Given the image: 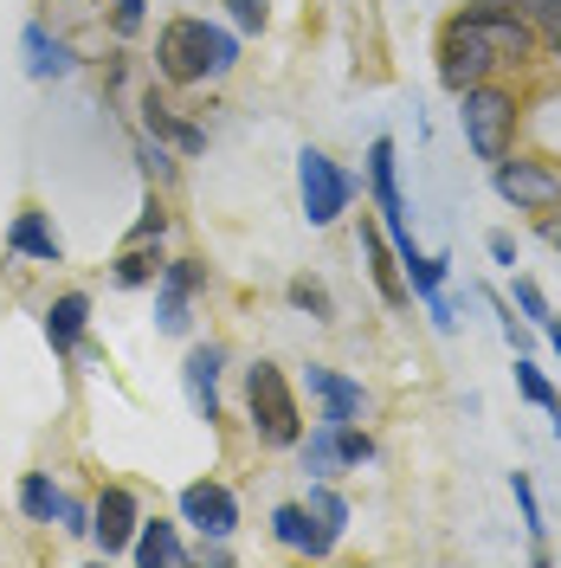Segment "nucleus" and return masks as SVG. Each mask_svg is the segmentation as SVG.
I'll use <instances>...</instances> for the list:
<instances>
[{
	"instance_id": "f257e3e1",
	"label": "nucleus",
	"mask_w": 561,
	"mask_h": 568,
	"mask_svg": "<svg viewBox=\"0 0 561 568\" xmlns=\"http://www.w3.org/2000/svg\"><path fill=\"white\" fill-rule=\"evenodd\" d=\"M233 65H239V39L226 27H207L201 13H181L155 33V71L169 84H201V78H220Z\"/></svg>"
},
{
	"instance_id": "f03ea898",
	"label": "nucleus",
	"mask_w": 561,
	"mask_h": 568,
	"mask_svg": "<svg viewBox=\"0 0 561 568\" xmlns=\"http://www.w3.org/2000/svg\"><path fill=\"white\" fill-rule=\"evenodd\" d=\"M246 407H252V433L265 446H297L304 414H297V394H290L278 362H252L246 368Z\"/></svg>"
},
{
	"instance_id": "7ed1b4c3",
	"label": "nucleus",
	"mask_w": 561,
	"mask_h": 568,
	"mask_svg": "<svg viewBox=\"0 0 561 568\" xmlns=\"http://www.w3.org/2000/svg\"><path fill=\"white\" fill-rule=\"evenodd\" d=\"M458 123H465V142L478 162H503L510 155V136H517V98L510 91H491V84H471L458 91Z\"/></svg>"
},
{
	"instance_id": "20e7f679",
	"label": "nucleus",
	"mask_w": 561,
	"mask_h": 568,
	"mask_svg": "<svg viewBox=\"0 0 561 568\" xmlns=\"http://www.w3.org/2000/svg\"><path fill=\"white\" fill-rule=\"evenodd\" d=\"M297 201H304V220L310 226H336L355 201V181L323 155V149H304L297 155Z\"/></svg>"
},
{
	"instance_id": "39448f33",
	"label": "nucleus",
	"mask_w": 561,
	"mask_h": 568,
	"mask_svg": "<svg viewBox=\"0 0 561 568\" xmlns=\"http://www.w3.org/2000/svg\"><path fill=\"white\" fill-rule=\"evenodd\" d=\"M491 65H497V52H491V39L471 27V13L446 20V33H439V84L446 91H471V84H484Z\"/></svg>"
},
{
	"instance_id": "423d86ee",
	"label": "nucleus",
	"mask_w": 561,
	"mask_h": 568,
	"mask_svg": "<svg viewBox=\"0 0 561 568\" xmlns=\"http://www.w3.org/2000/svg\"><path fill=\"white\" fill-rule=\"evenodd\" d=\"M491 169H497V194H503L510 207H523V213H555L561 207V175L549 162H523V155L510 162V155H503Z\"/></svg>"
},
{
	"instance_id": "0eeeda50",
	"label": "nucleus",
	"mask_w": 561,
	"mask_h": 568,
	"mask_svg": "<svg viewBox=\"0 0 561 568\" xmlns=\"http://www.w3.org/2000/svg\"><path fill=\"white\" fill-rule=\"evenodd\" d=\"M207 284V272L194 265V258H169L162 265V278H155V329L162 336H187V304H194V291Z\"/></svg>"
},
{
	"instance_id": "6e6552de",
	"label": "nucleus",
	"mask_w": 561,
	"mask_h": 568,
	"mask_svg": "<svg viewBox=\"0 0 561 568\" xmlns=\"http://www.w3.org/2000/svg\"><path fill=\"white\" fill-rule=\"evenodd\" d=\"M181 524H194L201 536H233L239 530V497L226 485H213V478H201V485L181 491Z\"/></svg>"
},
{
	"instance_id": "1a4fd4ad",
	"label": "nucleus",
	"mask_w": 561,
	"mask_h": 568,
	"mask_svg": "<svg viewBox=\"0 0 561 568\" xmlns=\"http://www.w3.org/2000/svg\"><path fill=\"white\" fill-rule=\"evenodd\" d=\"M220 368H226V349L220 343H194L187 362H181V388H187L194 420H220Z\"/></svg>"
},
{
	"instance_id": "9d476101",
	"label": "nucleus",
	"mask_w": 561,
	"mask_h": 568,
	"mask_svg": "<svg viewBox=\"0 0 561 568\" xmlns=\"http://www.w3.org/2000/svg\"><path fill=\"white\" fill-rule=\"evenodd\" d=\"M136 524H142L136 497L123 491V485H104V497L91 504V536H98V549H104V556H123V549L136 542Z\"/></svg>"
},
{
	"instance_id": "9b49d317",
	"label": "nucleus",
	"mask_w": 561,
	"mask_h": 568,
	"mask_svg": "<svg viewBox=\"0 0 561 568\" xmlns=\"http://www.w3.org/2000/svg\"><path fill=\"white\" fill-rule=\"evenodd\" d=\"M471 27L491 39L497 65H523L529 52H536V33H529V27L517 20V13H510V7H491V0H478V7H471Z\"/></svg>"
},
{
	"instance_id": "f8f14e48",
	"label": "nucleus",
	"mask_w": 561,
	"mask_h": 568,
	"mask_svg": "<svg viewBox=\"0 0 561 568\" xmlns=\"http://www.w3.org/2000/svg\"><path fill=\"white\" fill-rule=\"evenodd\" d=\"M304 382H310V394L323 400V426H343V420H361V414H368V388L349 382V375H336V368L310 362Z\"/></svg>"
},
{
	"instance_id": "ddd939ff",
	"label": "nucleus",
	"mask_w": 561,
	"mask_h": 568,
	"mask_svg": "<svg viewBox=\"0 0 561 568\" xmlns=\"http://www.w3.org/2000/svg\"><path fill=\"white\" fill-rule=\"evenodd\" d=\"M7 252H13V258H39V265H59V258H65V240H59V226L39 207H20L13 226H7Z\"/></svg>"
},
{
	"instance_id": "4468645a",
	"label": "nucleus",
	"mask_w": 561,
	"mask_h": 568,
	"mask_svg": "<svg viewBox=\"0 0 561 568\" xmlns=\"http://www.w3.org/2000/svg\"><path fill=\"white\" fill-rule=\"evenodd\" d=\"M361 258H368L375 291H381L387 304H407V297H414L407 278H400V258H394V246H387V226H375V220H361Z\"/></svg>"
},
{
	"instance_id": "2eb2a0df",
	"label": "nucleus",
	"mask_w": 561,
	"mask_h": 568,
	"mask_svg": "<svg viewBox=\"0 0 561 568\" xmlns=\"http://www.w3.org/2000/svg\"><path fill=\"white\" fill-rule=\"evenodd\" d=\"M272 536H278L284 549H297V556H329V549H336V536L323 530L304 504H278V510H272Z\"/></svg>"
},
{
	"instance_id": "dca6fc26",
	"label": "nucleus",
	"mask_w": 561,
	"mask_h": 568,
	"mask_svg": "<svg viewBox=\"0 0 561 568\" xmlns=\"http://www.w3.org/2000/svg\"><path fill=\"white\" fill-rule=\"evenodd\" d=\"M84 323H91V297L84 291H65V297H52V311H45V343L65 355L84 343Z\"/></svg>"
},
{
	"instance_id": "f3484780",
	"label": "nucleus",
	"mask_w": 561,
	"mask_h": 568,
	"mask_svg": "<svg viewBox=\"0 0 561 568\" xmlns=\"http://www.w3.org/2000/svg\"><path fill=\"white\" fill-rule=\"evenodd\" d=\"M20 52H27V78H71V65H78L65 39H52L39 20L20 33Z\"/></svg>"
},
{
	"instance_id": "a211bd4d",
	"label": "nucleus",
	"mask_w": 561,
	"mask_h": 568,
	"mask_svg": "<svg viewBox=\"0 0 561 568\" xmlns=\"http://www.w3.org/2000/svg\"><path fill=\"white\" fill-rule=\"evenodd\" d=\"M142 130H149L155 142H175L181 155H201V149H207V130L181 123V116H175L169 104H162V98H149V104H142Z\"/></svg>"
},
{
	"instance_id": "6ab92c4d",
	"label": "nucleus",
	"mask_w": 561,
	"mask_h": 568,
	"mask_svg": "<svg viewBox=\"0 0 561 568\" xmlns=\"http://www.w3.org/2000/svg\"><path fill=\"white\" fill-rule=\"evenodd\" d=\"M400 258V278H407V291L414 297H432L439 284H446V272H452V258L446 252H420V246H400L394 252Z\"/></svg>"
},
{
	"instance_id": "aec40b11",
	"label": "nucleus",
	"mask_w": 561,
	"mask_h": 568,
	"mask_svg": "<svg viewBox=\"0 0 561 568\" xmlns=\"http://www.w3.org/2000/svg\"><path fill=\"white\" fill-rule=\"evenodd\" d=\"M130 549H136V562H194V549H187V542H181L175 536V524H162V517H155V524H136V542H130Z\"/></svg>"
},
{
	"instance_id": "412c9836",
	"label": "nucleus",
	"mask_w": 561,
	"mask_h": 568,
	"mask_svg": "<svg viewBox=\"0 0 561 568\" xmlns=\"http://www.w3.org/2000/svg\"><path fill=\"white\" fill-rule=\"evenodd\" d=\"M162 246H149V240H130V246L116 252V284H155L162 278Z\"/></svg>"
},
{
	"instance_id": "4be33fe9",
	"label": "nucleus",
	"mask_w": 561,
	"mask_h": 568,
	"mask_svg": "<svg viewBox=\"0 0 561 568\" xmlns=\"http://www.w3.org/2000/svg\"><path fill=\"white\" fill-rule=\"evenodd\" d=\"M59 504H65V491H59L45 471H27V478H20V510H27L33 524H59Z\"/></svg>"
},
{
	"instance_id": "5701e85b",
	"label": "nucleus",
	"mask_w": 561,
	"mask_h": 568,
	"mask_svg": "<svg viewBox=\"0 0 561 568\" xmlns=\"http://www.w3.org/2000/svg\"><path fill=\"white\" fill-rule=\"evenodd\" d=\"M336 471H349L343 453H336V426L316 420V433L304 439V478H336Z\"/></svg>"
},
{
	"instance_id": "b1692460",
	"label": "nucleus",
	"mask_w": 561,
	"mask_h": 568,
	"mask_svg": "<svg viewBox=\"0 0 561 568\" xmlns=\"http://www.w3.org/2000/svg\"><path fill=\"white\" fill-rule=\"evenodd\" d=\"M304 510H310V517H316V524H323L329 536H343V530H349V504H343V491H329V478H316V485H310Z\"/></svg>"
},
{
	"instance_id": "393cba45",
	"label": "nucleus",
	"mask_w": 561,
	"mask_h": 568,
	"mask_svg": "<svg viewBox=\"0 0 561 568\" xmlns=\"http://www.w3.org/2000/svg\"><path fill=\"white\" fill-rule=\"evenodd\" d=\"M517 388H523V400H536V407H549V414L561 407V394L549 388V375H542V368H536L529 355H517Z\"/></svg>"
},
{
	"instance_id": "a878e982",
	"label": "nucleus",
	"mask_w": 561,
	"mask_h": 568,
	"mask_svg": "<svg viewBox=\"0 0 561 568\" xmlns=\"http://www.w3.org/2000/svg\"><path fill=\"white\" fill-rule=\"evenodd\" d=\"M510 491H517V510H523V530L536 536V549H542V497H536V485H529V471H510Z\"/></svg>"
},
{
	"instance_id": "bb28decb",
	"label": "nucleus",
	"mask_w": 561,
	"mask_h": 568,
	"mask_svg": "<svg viewBox=\"0 0 561 568\" xmlns=\"http://www.w3.org/2000/svg\"><path fill=\"white\" fill-rule=\"evenodd\" d=\"M336 453H343V465H349V471H361V465L375 459V439H368L355 420H343V426H336Z\"/></svg>"
},
{
	"instance_id": "cd10ccee",
	"label": "nucleus",
	"mask_w": 561,
	"mask_h": 568,
	"mask_svg": "<svg viewBox=\"0 0 561 568\" xmlns=\"http://www.w3.org/2000/svg\"><path fill=\"white\" fill-rule=\"evenodd\" d=\"M290 304H297V311H310L316 323H336V304H329V291H323L316 278H297V284H290Z\"/></svg>"
},
{
	"instance_id": "c85d7f7f",
	"label": "nucleus",
	"mask_w": 561,
	"mask_h": 568,
	"mask_svg": "<svg viewBox=\"0 0 561 568\" xmlns=\"http://www.w3.org/2000/svg\"><path fill=\"white\" fill-rule=\"evenodd\" d=\"M510 291H517V311H523L529 323H549V317H555V311H549V297H542V284H536V278H517Z\"/></svg>"
},
{
	"instance_id": "c756f323",
	"label": "nucleus",
	"mask_w": 561,
	"mask_h": 568,
	"mask_svg": "<svg viewBox=\"0 0 561 568\" xmlns=\"http://www.w3.org/2000/svg\"><path fill=\"white\" fill-rule=\"evenodd\" d=\"M226 13H233V27H239V33H265V20H272V7H265V0H226Z\"/></svg>"
},
{
	"instance_id": "7c9ffc66",
	"label": "nucleus",
	"mask_w": 561,
	"mask_h": 568,
	"mask_svg": "<svg viewBox=\"0 0 561 568\" xmlns=\"http://www.w3.org/2000/svg\"><path fill=\"white\" fill-rule=\"evenodd\" d=\"M136 162L149 169V181H169V175H175V155H169L162 142H136Z\"/></svg>"
},
{
	"instance_id": "2f4dec72",
	"label": "nucleus",
	"mask_w": 561,
	"mask_h": 568,
	"mask_svg": "<svg viewBox=\"0 0 561 568\" xmlns=\"http://www.w3.org/2000/svg\"><path fill=\"white\" fill-rule=\"evenodd\" d=\"M59 530H65V536H91V504L65 497V504H59Z\"/></svg>"
},
{
	"instance_id": "473e14b6",
	"label": "nucleus",
	"mask_w": 561,
	"mask_h": 568,
	"mask_svg": "<svg viewBox=\"0 0 561 568\" xmlns=\"http://www.w3.org/2000/svg\"><path fill=\"white\" fill-rule=\"evenodd\" d=\"M162 233H169V213H162V201H149L142 220L130 226V240H162Z\"/></svg>"
},
{
	"instance_id": "72a5a7b5",
	"label": "nucleus",
	"mask_w": 561,
	"mask_h": 568,
	"mask_svg": "<svg viewBox=\"0 0 561 568\" xmlns=\"http://www.w3.org/2000/svg\"><path fill=\"white\" fill-rule=\"evenodd\" d=\"M142 7H149V0H116V33H136V27H142Z\"/></svg>"
},
{
	"instance_id": "f704fd0d",
	"label": "nucleus",
	"mask_w": 561,
	"mask_h": 568,
	"mask_svg": "<svg viewBox=\"0 0 561 568\" xmlns=\"http://www.w3.org/2000/svg\"><path fill=\"white\" fill-rule=\"evenodd\" d=\"M491 258H497V265H510V272H517V240H510V233H491Z\"/></svg>"
},
{
	"instance_id": "c9c22d12",
	"label": "nucleus",
	"mask_w": 561,
	"mask_h": 568,
	"mask_svg": "<svg viewBox=\"0 0 561 568\" xmlns=\"http://www.w3.org/2000/svg\"><path fill=\"white\" fill-rule=\"evenodd\" d=\"M491 7H529V13H549V7H561V0H491Z\"/></svg>"
},
{
	"instance_id": "e433bc0d",
	"label": "nucleus",
	"mask_w": 561,
	"mask_h": 568,
	"mask_svg": "<svg viewBox=\"0 0 561 568\" xmlns=\"http://www.w3.org/2000/svg\"><path fill=\"white\" fill-rule=\"evenodd\" d=\"M542 20H549V45H555V52H561V7H549Z\"/></svg>"
},
{
	"instance_id": "4c0bfd02",
	"label": "nucleus",
	"mask_w": 561,
	"mask_h": 568,
	"mask_svg": "<svg viewBox=\"0 0 561 568\" xmlns=\"http://www.w3.org/2000/svg\"><path fill=\"white\" fill-rule=\"evenodd\" d=\"M542 240H549V246H561V220H555V213L542 220Z\"/></svg>"
},
{
	"instance_id": "58836bf2",
	"label": "nucleus",
	"mask_w": 561,
	"mask_h": 568,
	"mask_svg": "<svg viewBox=\"0 0 561 568\" xmlns=\"http://www.w3.org/2000/svg\"><path fill=\"white\" fill-rule=\"evenodd\" d=\"M542 329H549V343H555V349H561V317H549V323H542Z\"/></svg>"
},
{
	"instance_id": "ea45409f",
	"label": "nucleus",
	"mask_w": 561,
	"mask_h": 568,
	"mask_svg": "<svg viewBox=\"0 0 561 568\" xmlns=\"http://www.w3.org/2000/svg\"><path fill=\"white\" fill-rule=\"evenodd\" d=\"M555 433H561V407H555Z\"/></svg>"
}]
</instances>
